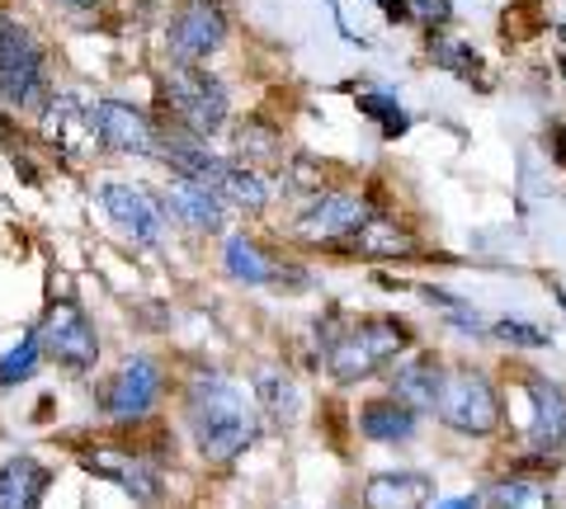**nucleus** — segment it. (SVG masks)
Segmentation results:
<instances>
[{
	"mask_svg": "<svg viewBox=\"0 0 566 509\" xmlns=\"http://www.w3.org/2000/svg\"><path fill=\"white\" fill-rule=\"evenodd\" d=\"M189 430H193V444H199L203 458L212 467H227L260 438V415L237 382L199 378L189 388Z\"/></svg>",
	"mask_w": 566,
	"mask_h": 509,
	"instance_id": "nucleus-1",
	"label": "nucleus"
},
{
	"mask_svg": "<svg viewBox=\"0 0 566 509\" xmlns=\"http://www.w3.org/2000/svg\"><path fill=\"white\" fill-rule=\"evenodd\" d=\"M406 344H411V336H406L401 321L374 316V321H359L354 330H345V336L326 349V373L340 382V388H359V382L378 378L387 363H397Z\"/></svg>",
	"mask_w": 566,
	"mask_h": 509,
	"instance_id": "nucleus-2",
	"label": "nucleus"
},
{
	"mask_svg": "<svg viewBox=\"0 0 566 509\" xmlns=\"http://www.w3.org/2000/svg\"><path fill=\"white\" fill-rule=\"evenodd\" d=\"M434 415L458 434L486 438V434L501 430V396H495L491 378L476 373V368H444Z\"/></svg>",
	"mask_w": 566,
	"mask_h": 509,
	"instance_id": "nucleus-3",
	"label": "nucleus"
},
{
	"mask_svg": "<svg viewBox=\"0 0 566 509\" xmlns=\"http://www.w3.org/2000/svg\"><path fill=\"white\" fill-rule=\"evenodd\" d=\"M0 99L10 109H39L48 104V72H43V52L33 43V33L0 14Z\"/></svg>",
	"mask_w": 566,
	"mask_h": 509,
	"instance_id": "nucleus-4",
	"label": "nucleus"
},
{
	"mask_svg": "<svg viewBox=\"0 0 566 509\" xmlns=\"http://www.w3.org/2000/svg\"><path fill=\"white\" fill-rule=\"evenodd\" d=\"M166 104H170V114L180 118V128L193 137H212V132H222V123H227V95L203 66L175 62L166 76Z\"/></svg>",
	"mask_w": 566,
	"mask_h": 509,
	"instance_id": "nucleus-5",
	"label": "nucleus"
},
{
	"mask_svg": "<svg viewBox=\"0 0 566 509\" xmlns=\"http://www.w3.org/2000/svg\"><path fill=\"white\" fill-rule=\"evenodd\" d=\"M99 208L109 213V222L118 226L128 241L137 245H156L166 226V203H156L142 184H123V180H104L99 184Z\"/></svg>",
	"mask_w": 566,
	"mask_h": 509,
	"instance_id": "nucleus-6",
	"label": "nucleus"
},
{
	"mask_svg": "<svg viewBox=\"0 0 566 509\" xmlns=\"http://www.w3.org/2000/svg\"><path fill=\"white\" fill-rule=\"evenodd\" d=\"M39 344L48 359H57L66 368H91L99 359V336L95 326L81 316L76 303H52L48 316L39 321Z\"/></svg>",
	"mask_w": 566,
	"mask_h": 509,
	"instance_id": "nucleus-7",
	"label": "nucleus"
},
{
	"mask_svg": "<svg viewBox=\"0 0 566 509\" xmlns=\"http://www.w3.org/2000/svg\"><path fill=\"white\" fill-rule=\"evenodd\" d=\"M227 39V14L218 0H185L180 14L170 24V57L180 66L208 62V52H218Z\"/></svg>",
	"mask_w": 566,
	"mask_h": 509,
	"instance_id": "nucleus-8",
	"label": "nucleus"
},
{
	"mask_svg": "<svg viewBox=\"0 0 566 509\" xmlns=\"http://www.w3.org/2000/svg\"><path fill=\"white\" fill-rule=\"evenodd\" d=\"M364 222H374V208H368L359 194H316L303 213H297L293 232L312 245H331V241L354 236Z\"/></svg>",
	"mask_w": 566,
	"mask_h": 509,
	"instance_id": "nucleus-9",
	"label": "nucleus"
},
{
	"mask_svg": "<svg viewBox=\"0 0 566 509\" xmlns=\"http://www.w3.org/2000/svg\"><path fill=\"white\" fill-rule=\"evenodd\" d=\"M156 396H161V368H156V359H147V354H133V359L118 363V373L109 378L99 406L114 420H142L156 406Z\"/></svg>",
	"mask_w": 566,
	"mask_h": 509,
	"instance_id": "nucleus-10",
	"label": "nucleus"
},
{
	"mask_svg": "<svg viewBox=\"0 0 566 509\" xmlns=\"http://www.w3.org/2000/svg\"><path fill=\"white\" fill-rule=\"evenodd\" d=\"M91 132L109 151H123V156H147V151L161 147L156 142L151 118L142 109H133V104H123V99H99L91 109Z\"/></svg>",
	"mask_w": 566,
	"mask_h": 509,
	"instance_id": "nucleus-11",
	"label": "nucleus"
},
{
	"mask_svg": "<svg viewBox=\"0 0 566 509\" xmlns=\"http://www.w3.org/2000/svg\"><path fill=\"white\" fill-rule=\"evenodd\" d=\"M434 500L430 471H374L364 481V509H424Z\"/></svg>",
	"mask_w": 566,
	"mask_h": 509,
	"instance_id": "nucleus-12",
	"label": "nucleus"
},
{
	"mask_svg": "<svg viewBox=\"0 0 566 509\" xmlns=\"http://www.w3.org/2000/svg\"><path fill=\"white\" fill-rule=\"evenodd\" d=\"M166 208L189 226V232H199V236L222 232V222H227L222 199L212 194L208 184L185 180V174H175V180H170V189H166Z\"/></svg>",
	"mask_w": 566,
	"mask_h": 509,
	"instance_id": "nucleus-13",
	"label": "nucleus"
},
{
	"mask_svg": "<svg viewBox=\"0 0 566 509\" xmlns=\"http://www.w3.org/2000/svg\"><path fill=\"white\" fill-rule=\"evenodd\" d=\"M439 382H444V368H439L430 354H406L392 368V396L406 401L411 411H434Z\"/></svg>",
	"mask_w": 566,
	"mask_h": 509,
	"instance_id": "nucleus-14",
	"label": "nucleus"
},
{
	"mask_svg": "<svg viewBox=\"0 0 566 509\" xmlns=\"http://www.w3.org/2000/svg\"><path fill=\"white\" fill-rule=\"evenodd\" d=\"M48 481H52V471L39 458H29V453L0 463V509H39Z\"/></svg>",
	"mask_w": 566,
	"mask_h": 509,
	"instance_id": "nucleus-15",
	"label": "nucleus"
},
{
	"mask_svg": "<svg viewBox=\"0 0 566 509\" xmlns=\"http://www.w3.org/2000/svg\"><path fill=\"white\" fill-rule=\"evenodd\" d=\"M359 430H364V438H374V444H406V438L416 434V411L406 406V401H397V396L364 401Z\"/></svg>",
	"mask_w": 566,
	"mask_h": 509,
	"instance_id": "nucleus-16",
	"label": "nucleus"
},
{
	"mask_svg": "<svg viewBox=\"0 0 566 509\" xmlns=\"http://www.w3.org/2000/svg\"><path fill=\"white\" fill-rule=\"evenodd\" d=\"M528 401H534V444L543 453H557L566 444V396L547 378L528 382Z\"/></svg>",
	"mask_w": 566,
	"mask_h": 509,
	"instance_id": "nucleus-17",
	"label": "nucleus"
},
{
	"mask_svg": "<svg viewBox=\"0 0 566 509\" xmlns=\"http://www.w3.org/2000/svg\"><path fill=\"white\" fill-rule=\"evenodd\" d=\"M222 265H227V274H232V278H241V284H283V278H303L297 269H279L251 236H232V241H227Z\"/></svg>",
	"mask_w": 566,
	"mask_h": 509,
	"instance_id": "nucleus-18",
	"label": "nucleus"
},
{
	"mask_svg": "<svg viewBox=\"0 0 566 509\" xmlns=\"http://www.w3.org/2000/svg\"><path fill=\"white\" fill-rule=\"evenodd\" d=\"M91 471L95 477H109L114 486H123L137 505L161 500V477H156V467L137 463V458H109V453H99V458H91Z\"/></svg>",
	"mask_w": 566,
	"mask_h": 509,
	"instance_id": "nucleus-19",
	"label": "nucleus"
},
{
	"mask_svg": "<svg viewBox=\"0 0 566 509\" xmlns=\"http://www.w3.org/2000/svg\"><path fill=\"white\" fill-rule=\"evenodd\" d=\"M208 189L222 203H237V208H264V203H270V184H264L251 166H232V161L218 166V174H212Z\"/></svg>",
	"mask_w": 566,
	"mask_h": 509,
	"instance_id": "nucleus-20",
	"label": "nucleus"
},
{
	"mask_svg": "<svg viewBox=\"0 0 566 509\" xmlns=\"http://www.w3.org/2000/svg\"><path fill=\"white\" fill-rule=\"evenodd\" d=\"M255 401L264 406V415L279 420V425L297 415V388H293V378L279 373V368H260L255 373Z\"/></svg>",
	"mask_w": 566,
	"mask_h": 509,
	"instance_id": "nucleus-21",
	"label": "nucleus"
},
{
	"mask_svg": "<svg viewBox=\"0 0 566 509\" xmlns=\"http://www.w3.org/2000/svg\"><path fill=\"white\" fill-rule=\"evenodd\" d=\"M81 132H85L81 104L71 99V95H52L48 109H43V137H48V142H57V147H71Z\"/></svg>",
	"mask_w": 566,
	"mask_h": 509,
	"instance_id": "nucleus-22",
	"label": "nucleus"
},
{
	"mask_svg": "<svg viewBox=\"0 0 566 509\" xmlns=\"http://www.w3.org/2000/svg\"><path fill=\"white\" fill-rule=\"evenodd\" d=\"M354 251L368 255V259H387V255H411V236L397 232V226L387 222H364L359 232H354Z\"/></svg>",
	"mask_w": 566,
	"mask_h": 509,
	"instance_id": "nucleus-23",
	"label": "nucleus"
},
{
	"mask_svg": "<svg viewBox=\"0 0 566 509\" xmlns=\"http://www.w3.org/2000/svg\"><path fill=\"white\" fill-rule=\"evenodd\" d=\"M354 104H359V114H368L378 123V128L387 132V137H401L406 128H411V114L401 109V104L392 99V95H378V91H368V95H354Z\"/></svg>",
	"mask_w": 566,
	"mask_h": 509,
	"instance_id": "nucleus-24",
	"label": "nucleus"
},
{
	"mask_svg": "<svg viewBox=\"0 0 566 509\" xmlns=\"http://www.w3.org/2000/svg\"><path fill=\"white\" fill-rule=\"evenodd\" d=\"M39 354H43L39 330H29V336L14 344V349H6V359H0V388H14V382L33 378V368H39Z\"/></svg>",
	"mask_w": 566,
	"mask_h": 509,
	"instance_id": "nucleus-25",
	"label": "nucleus"
},
{
	"mask_svg": "<svg viewBox=\"0 0 566 509\" xmlns=\"http://www.w3.org/2000/svg\"><path fill=\"white\" fill-rule=\"evenodd\" d=\"M491 505L495 509H553V496L534 481H501L491 490Z\"/></svg>",
	"mask_w": 566,
	"mask_h": 509,
	"instance_id": "nucleus-26",
	"label": "nucleus"
},
{
	"mask_svg": "<svg viewBox=\"0 0 566 509\" xmlns=\"http://www.w3.org/2000/svg\"><path fill=\"white\" fill-rule=\"evenodd\" d=\"M434 62L444 66V72L463 76V81L482 76V62H476V57H472V47H463V43H434Z\"/></svg>",
	"mask_w": 566,
	"mask_h": 509,
	"instance_id": "nucleus-27",
	"label": "nucleus"
},
{
	"mask_svg": "<svg viewBox=\"0 0 566 509\" xmlns=\"http://www.w3.org/2000/svg\"><path fill=\"white\" fill-rule=\"evenodd\" d=\"M491 336L505 340V344H524V349H543V344H547V330L528 326V321H515V316H510V321H495Z\"/></svg>",
	"mask_w": 566,
	"mask_h": 509,
	"instance_id": "nucleus-28",
	"label": "nucleus"
},
{
	"mask_svg": "<svg viewBox=\"0 0 566 509\" xmlns=\"http://www.w3.org/2000/svg\"><path fill=\"white\" fill-rule=\"evenodd\" d=\"M237 147H241V156H245V166L255 161V156H274L279 151V142L270 132H260V128H245L241 137H237Z\"/></svg>",
	"mask_w": 566,
	"mask_h": 509,
	"instance_id": "nucleus-29",
	"label": "nucleus"
},
{
	"mask_svg": "<svg viewBox=\"0 0 566 509\" xmlns=\"http://www.w3.org/2000/svg\"><path fill=\"white\" fill-rule=\"evenodd\" d=\"M416 14H420V20L430 24V29H434V24H444V20H449V0H420Z\"/></svg>",
	"mask_w": 566,
	"mask_h": 509,
	"instance_id": "nucleus-30",
	"label": "nucleus"
},
{
	"mask_svg": "<svg viewBox=\"0 0 566 509\" xmlns=\"http://www.w3.org/2000/svg\"><path fill=\"white\" fill-rule=\"evenodd\" d=\"M374 6H382V14L392 24H401V20H411V6H406V0H374Z\"/></svg>",
	"mask_w": 566,
	"mask_h": 509,
	"instance_id": "nucleus-31",
	"label": "nucleus"
},
{
	"mask_svg": "<svg viewBox=\"0 0 566 509\" xmlns=\"http://www.w3.org/2000/svg\"><path fill=\"white\" fill-rule=\"evenodd\" d=\"M430 509H482V496H458V500H444V505H430Z\"/></svg>",
	"mask_w": 566,
	"mask_h": 509,
	"instance_id": "nucleus-32",
	"label": "nucleus"
},
{
	"mask_svg": "<svg viewBox=\"0 0 566 509\" xmlns=\"http://www.w3.org/2000/svg\"><path fill=\"white\" fill-rule=\"evenodd\" d=\"M62 6H76V10H95V6H104V0H62Z\"/></svg>",
	"mask_w": 566,
	"mask_h": 509,
	"instance_id": "nucleus-33",
	"label": "nucleus"
},
{
	"mask_svg": "<svg viewBox=\"0 0 566 509\" xmlns=\"http://www.w3.org/2000/svg\"><path fill=\"white\" fill-rule=\"evenodd\" d=\"M562 76H566V57H562Z\"/></svg>",
	"mask_w": 566,
	"mask_h": 509,
	"instance_id": "nucleus-34",
	"label": "nucleus"
}]
</instances>
